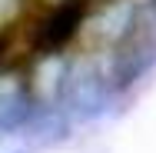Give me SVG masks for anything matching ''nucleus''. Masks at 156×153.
<instances>
[{"mask_svg": "<svg viewBox=\"0 0 156 153\" xmlns=\"http://www.w3.org/2000/svg\"><path fill=\"white\" fill-rule=\"evenodd\" d=\"M10 47H13V30H0V67H3V60H7Z\"/></svg>", "mask_w": 156, "mask_h": 153, "instance_id": "39448f33", "label": "nucleus"}, {"mask_svg": "<svg viewBox=\"0 0 156 153\" xmlns=\"http://www.w3.org/2000/svg\"><path fill=\"white\" fill-rule=\"evenodd\" d=\"M90 13V0H57L50 7V13L40 20V27L33 33V47L40 53H57L63 50L83 27Z\"/></svg>", "mask_w": 156, "mask_h": 153, "instance_id": "f257e3e1", "label": "nucleus"}, {"mask_svg": "<svg viewBox=\"0 0 156 153\" xmlns=\"http://www.w3.org/2000/svg\"><path fill=\"white\" fill-rule=\"evenodd\" d=\"M33 113V97L23 87H10V90H0V133H13V130H23L30 126Z\"/></svg>", "mask_w": 156, "mask_h": 153, "instance_id": "7ed1b4c3", "label": "nucleus"}, {"mask_svg": "<svg viewBox=\"0 0 156 153\" xmlns=\"http://www.w3.org/2000/svg\"><path fill=\"white\" fill-rule=\"evenodd\" d=\"M133 20H136V10L129 7V3H110V7H103L100 10V33L106 37V40H123L129 27H133Z\"/></svg>", "mask_w": 156, "mask_h": 153, "instance_id": "20e7f679", "label": "nucleus"}, {"mask_svg": "<svg viewBox=\"0 0 156 153\" xmlns=\"http://www.w3.org/2000/svg\"><path fill=\"white\" fill-rule=\"evenodd\" d=\"M60 103L73 117H90L106 103V83L90 63H73L60 77Z\"/></svg>", "mask_w": 156, "mask_h": 153, "instance_id": "f03ea898", "label": "nucleus"}]
</instances>
